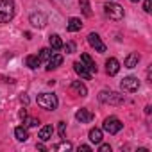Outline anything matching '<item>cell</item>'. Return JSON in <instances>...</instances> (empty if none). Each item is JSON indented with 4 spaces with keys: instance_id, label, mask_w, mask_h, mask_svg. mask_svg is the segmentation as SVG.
Instances as JSON below:
<instances>
[{
    "instance_id": "1",
    "label": "cell",
    "mask_w": 152,
    "mask_h": 152,
    "mask_svg": "<svg viewBox=\"0 0 152 152\" xmlns=\"http://www.w3.org/2000/svg\"><path fill=\"white\" fill-rule=\"evenodd\" d=\"M15 2L13 0H0V23H7L15 16Z\"/></svg>"
},
{
    "instance_id": "2",
    "label": "cell",
    "mask_w": 152,
    "mask_h": 152,
    "mask_svg": "<svg viewBox=\"0 0 152 152\" xmlns=\"http://www.w3.org/2000/svg\"><path fill=\"white\" fill-rule=\"evenodd\" d=\"M38 104H39L43 109L54 111L59 102H57V97H56L54 93H41V95H38Z\"/></svg>"
},
{
    "instance_id": "3",
    "label": "cell",
    "mask_w": 152,
    "mask_h": 152,
    "mask_svg": "<svg viewBox=\"0 0 152 152\" xmlns=\"http://www.w3.org/2000/svg\"><path fill=\"white\" fill-rule=\"evenodd\" d=\"M104 11H106V15L111 18V20H122L124 18V7L122 6H118V4H115V2H107L106 6H104Z\"/></svg>"
},
{
    "instance_id": "4",
    "label": "cell",
    "mask_w": 152,
    "mask_h": 152,
    "mask_svg": "<svg viewBox=\"0 0 152 152\" xmlns=\"http://www.w3.org/2000/svg\"><path fill=\"white\" fill-rule=\"evenodd\" d=\"M99 99H100V102H104V104H113V106H118V104L124 102V97H122V95H118L116 91H106V90L100 91Z\"/></svg>"
},
{
    "instance_id": "5",
    "label": "cell",
    "mask_w": 152,
    "mask_h": 152,
    "mask_svg": "<svg viewBox=\"0 0 152 152\" xmlns=\"http://www.w3.org/2000/svg\"><path fill=\"white\" fill-rule=\"evenodd\" d=\"M120 86H122L124 91L132 93V91H138V88H140V81H138V77H132V75H129V77H124V79H122Z\"/></svg>"
},
{
    "instance_id": "6",
    "label": "cell",
    "mask_w": 152,
    "mask_h": 152,
    "mask_svg": "<svg viewBox=\"0 0 152 152\" xmlns=\"http://www.w3.org/2000/svg\"><path fill=\"white\" fill-rule=\"evenodd\" d=\"M122 127H124V124L116 116H109V118L104 120V131H107L109 134H116Z\"/></svg>"
},
{
    "instance_id": "7",
    "label": "cell",
    "mask_w": 152,
    "mask_h": 152,
    "mask_svg": "<svg viewBox=\"0 0 152 152\" xmlns=\"http://www.w3.org/2000/svg\"><path fill=\"white\" fill-rule=\"evenodd\" d=\"M88 43H90L97 52H100V54H102V52H106V45L100 41V36H99V34H95V32L88 34Z\"/></svg>"
},
{
    "instance_id": "8",
    "label": "cell",
    "mask_w": 152,
    "mask_h": 152,
    "mask_svg": "<svg viewBox=\"0 0 152 152\" xmlns=\"http://www.w3.org/2000/svg\"><path fill=\"white\" fill-rule=\"evenodd\" d=\"M73 70L77 72V75H81L83 79H86V81L91 79V73H90V70L86 68V64H84L83 61H75V63H73Z\"/></svg>"
},
{
    "instance_id": "9",
    "label": "cell",
    "mask_w": 152,
    "mask_h": 152,
    "mask_svg": "<svg viewBox=\"0 0 152 152\" xmlns=\"http://www.w3.org/2000/svg\"><path fill=\"white\" fill-rule=\"evenodd\" d=\"M106 72H107V75H116V73L120 72V63H118V59L109 57V59L106 61Z\"/></svg>"
},
{
    "instance_id": "10",
    "label": "cell",
    "mask_w": 152,
    "mask_h": 152,
    "mask_svg": "<svg viewBox=\"0 0 152 152\" xmlns=\"http://www.w3.org/2000/svg\"><path fill=\"white\" fill-rule=\"evenodd\" d=\"M75 118H77V122H81V124H88V122H91L95 118V115L91 111H88V109H79L75 113Z\"/></svg>"
},
{
    "instance_id": "11",
    "label": "cell",
    "mask_w": 152,
    "mask_h": 152,
    "mask_svg": "<svg viewBox=\"0 0 152 152\" xmlns=\"http://www.w3.org/2000/svg\"><path fill=\"white\" fill-rule=\"evenodd\" d=\"M31 23L34 25V27H45L47 25V16L43 15V13H32L31 15Z\"/></svg>"
},
{
    "instance_id": "12",
    "label": "cell",
    "mask_w": 152,
    "mask_h": 152,
    "mask_svg": "<svg viewBox=\"0 0 152 152\" xmlns=\"http://www.w3.org/2000/svg\"><path fill=\"white\" fill-rule=\"evenodd\" d=\"M70 88H72L73 93H77V95H81V97H86V95H88V88H86L81 81H73Z\"/></svg>"
},
{
    "instance_id": "13",
    "label": "cell",
    "mask_w": 152,
    "mask_h": 152,
    "mask_svg": "<svg viewBox=\"0 0 152 152\" xmlns=\"http://www.w3.org/2000/svg\"><path fill=\"white\" fill-rule=\"evenodd\" d=\"M81 61L86 64V68L90 70V73H91V75H93V73H97V64H95V61L90 57V54H83V56H81Z\"/></svg>"
},
{
    "instance_id": "14",
    "label": "cell",
    "mask_w": 152,
    "mask_h": 152,
    "mask_svg": "<svg viewBox=\"0 0 152 152\" xmlns=\"http://www.w3.org/2000/svg\"><path fill=\"white\" fill-rule=\"evenodd\" d=\"M138 63H140V54L138 52H131L125 57V68H136Z\"/></svg>"
},
{
    "instance_id": "15",
    "label": "cell",
    "mask_w": 152,
    "mask_h": 152,
    "mask_svg": "<svg viewBox=\"0 0 152 152\" xmlns=\"http://www.w3.org/2000/svg\"><path fill=\"white\" fill-rule=\"evenodd\" d=\"M61 64H63V56H61V54H52L50 59H48L47 70H54V68H57V66H61Z\"/></svg>"
},
{
    "instance_id": "16",
    "label": "cell",
    "mask_w": 152,
    "mask_h": 152,
    "mask_svg": "<svg viewBox=\"0 0 152 152\" xmlns=\"http://www.w3.org/2000/svg\"><path fill=\"white\" fill-rule=\"evenodd\" d=\"M52 134H54V129H52V125H45V127H41V131H39V140L41 141H48L50 138H52Z\"/></svg>"
},
{
    "instance_id": "17",
    "label": "cell",
    "mask_w": 152,
    "mask_h": 152,
    "mask_svg": "<svg viewBox=\"0 0 152 152\" xmlns=\"http://www.w3.org/2000/svg\"><path fill=\"white\" fill-rule=\"evenodd\" d=\"M81 27H83V22L79 18H70L68 20V25H66V29L70 32H77V31H81Z\"/></svg>"
},
{
    "instance_id": "18",
    "label": "cell",
    "mask_w": 152,
    "mask_h": 152,
    "mask_svg": "<svg viewBox=\"0 0 152 152\" xmlns=\"http://www.w3.org/2000/svg\"><path fill=\"white\" fill-rule=\"evenodd\" d=\"M48 41H50V47H52L54 50H59V48H63V41H61V38H59L57 34H50Z\"/></svg>"
},
{
    "instance_id": "19",
    "label": "cell",
    "mask_w": 152,
    "mask_h": 152,
    "mask_svg": "<svg viewBox=\"0 0 152 152\" xmlns=\"http://www.w3.org/2000/svg\"><path fill=\"white\" fill-rule=\"evenodd\" d=\"M15 136H16L18 141H27L29 132H27V129H23V127H16V129H15Z\"/></svg>"
},
{
    "instance_id": "20",
    "label": "cell",
    "mask_w": 152,
    "mask_h": 152,
    "mask_svg": "<svg viewBox=\"0 0 152 152\" xmlns=\"http://www.w3.org/2000/svg\"><path fill=\"white\" fill-rule=\"evenodd\" d=\"M90 140L93 141V143H102V131L100 129H91L90 131Z\"/></svg>"
},
{
    "instance_id": "21",
    "label": "cell",
    "mask_w": 152,
    "mask_h": 152,
    "mask_svg": "<svg viewBox=\"0 0 152 152\" xmlns=\"http://www.w3.org/2000/svg\"><path fill=\"white\" fill-rule=\"evenodd\" d=\"M39 63H41V61H39L38 56H29V57H27V66H29V68H38Z\"/></svg>"
},
{
    "instance_id": "22",
    "label": "cell",
    "mask_w": 152,
    "mask_h": 152,
    "mask_svg": "<svg viewBox=\"0 0 152 152\" xmlns=\"http://www.w3.org/2000/svg\"><path fill=\"white\" fill-rule=\"evenodd\" d=\"M79 6H81L84 16H91V9H90V2H88V0H79Z\"/></svg>"
},
{
    "instance_id": "23",
    "label": "cell",
    "mask_w": 152,
    "mask_h": 152,
    "mask_svg": "<svg viewBox=\"0 0 152 152\" xmlns=\"http://www.w3.org/2000/svg\"><path fill=\"white\" fill-rule=\"evenodd\" d=\"M50 56H52V50H50V48H41L38 57H39V61H48Z\"/></svg>"
},
{
    "instance_id": "24",
    "label": "cell",
    "mask_w": 152,
    "mask_h": 152,
    "mask_svg": "<svg viewBox=\"0 0 152 152\" xmlns=\"http://www.w3.org/2000/svg\"><path fill=\"white\" fill-rule=\"evenodd\" d=\"M54 150H72V143L70 141H61L54 147Z\"/></svg>"
},
{
    "instance_id": "25",
    "label": "cell",
    "mask_w": 152,
    "mask_h": 152,
    "mask_svg": "<svg viewBox=\"0 0 152 152\" xmlns=\"http://www.w3.org/2000/svg\"><path fill=\"white\" fill-rule=\"evenodd\" d=\"M63 48L66 50V54H73V52H75V43H72V41H70V43L63 45Z\"/></svg>"
},
{
    "instance_id": "26",
    "label": "cell",
    "mask_w": 152,
    "mask_h": 152,
    "mask_svg": "<svg viewBox=\"0 0 152 152\" xmlns=\"http://www.w3.org/2000/svg\"><path fill=\"white\" fill-rule=\"evenodd\" d=\"M38 124H39L38 118H27V120H25V125H27V127H36Z\"/></svg>"
},
{
    "instance_id": "27",
    "label": "cell",
    "mask_w": 152,
    "mask_h": 152,
    "mask_svg": "<svg viewBox=\"0 0 152 152\" xmlns=\"http://www.w3.org/2000/svg\"><path fill=\"white\" fill-rule=\"evenodd\" d=\"M57 131H59V136H61V138H64V136H66V125H64V122H59Z\"/></svg>"
},
{
    "instance_id": "28",
    "label": "cell",
    "mask_w": 152,
    "mask_h": 152,
    "mask_svg": "<svg viewBox=\"0 0 152 152\" xmlns=\"http://www.w3.org/2000/svg\"><path fill=\"white\" fill-rule=\"evenodd\" d=\"M99 150H100V152H111V145H107V143H102V145L99 147Z\"/></svg>"
},
{
    "instance_id": "29",
    "label": "cell",
    "mask_w": 152,
    "mask_h": 152,
    "mask_svg": "<svg viewBox=\"0 0 152 152\" xmlns=\"http://www.w3.org/2000/svg\"><path fill=\"white\" fill-rule=\"evenodd\" d=\"M150 4H152V0H145V4H143L145 13H150Z\"/></svg>"
},
{
    "instance_id": "30",
    "label": "cell",
    "mask_w": 152,
    "mask_h": 152,
    "mask_svg": "<svg viewBox=\"0 0 152 152\" xmlns=\"http://www.w3.org/2000/svg\"><path fill=\"white\" fill-rule=\"evenodd\" d=\"M81 150H84V152H90L91 148H90L88 145H81V147H79V152H81Z\"/></svg>"
},
{
    "instance_id": "31",
    "label": "cell",
    "mask_w": 152,
    "mask_h": 152,
    "mask_svg": "<svg viewBox=\"0 0 152 152\" xmlns=\"http://www.w3.org/2000/svg\"><path fill=\"white\" fill-rule=\"evenodd\" d=\"M25 116H27V113H25V109H22L20 111V118H25Z\"/></svg>"
},
{
    "instance_id": "32",
    "label": "cell",
    "mask_w": 152,
    "mask_h": 152,
    "mask_svg": "<svg viewBox=\"0 0 152 152\" xmlns=\"http://www.w3.org/2000/svg\"><path fill=\"white\" fill-rule=\"evenodd\" d=\"M131 2H138V0H131Z\"/></svg>"
}]
</instances>
